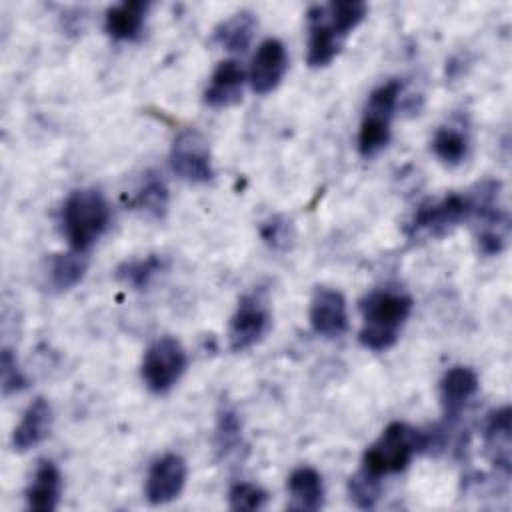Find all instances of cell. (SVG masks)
Returning a JSON list of instances; mask_svg holds the SVG:
<instances>
[{
  "label": "cell",
  "mask_w": 512,
  "mask_h": 512,
  "mask_svg": "<svg viewBox=\"0 0 512 512\" xmlns=\"http://www.w3.org/2000/svg\"><path fill=\"white\" fill-rule=\"evenodd\" d=\"M440 434L442 432L418 430L406 422H392L384 428L378 440L366 448L360 470L378 480L402 472L414 454L440 444Z\"/></svg>",
  "instance_id": "6da1fadb"
},
{
  "label": "cell",
  "mask_w": 512,
  "mask_h": 512,
  "mask_svg": "<svg viewBox=\"0 0 512 512\" xmlns=\"http://www.w3.org/2000/svg\"><path fill=\"white\" fill-rule=\"evenodd\" d=\"M412 312V298L402 290L380 288L360 300L362 328L358 340L364 348L382 352L396 344Z\"/></svg>",
  "instance_id": "7a4b0ae2"
},
{
  "label": "cell",
  "mask_w": 512,
  "mask_h": 512,
  "mask_svg": "<svg viewBox=\"0 0 512 512\" xmlns=\"http://www.w3.org/2000/svg\"><path fill=\"white\" fill-rule=\"evenodd\" d=\"M110 206L98 188H78L62 206V232L70 250L86 252L108 228Z\"/></svg>",
  "instance_id": "3957f363"
},
{
  "label": "cell",
  "mask_w": 512,
  "mask_h": 512,
  "mask_svg": "<svg viewBox=\"0 0 512 512\" xmlns=\"http://www.w3.org/2000/svg\"><path fill=\"white\" fill-rule=\"evenodd\" d=\"M494 188V182H484L474 194H448L438 200H426L414 212L410 222L412 232H432L442 234L448 228L460 224L462 220L476 216L482 202Z\"/></svg>",
  "instance_id": "277c9868"
},
{
  "label": "cell",
  "mask_w": 512,
  "mask_h": 512,
  "mask_svg": "<svg viewBox=\"0 0 512 512\" xmlns=\"http://www.w3.org/2000/svg\"><path fill=\"white\" fill-rule=\"evenodd\" d=\"M400 92L402 82L398 78H392L370 92L358 130V152L364 158L376 156L390 142V124Z\"/></svg>",
  "instance_id": "5b68a950"
},
{
  "label": "cell",
  "mask_w": 512,
  "mask_h": 512,
  "mask_svg": "<svg viewBox=\"0 0 512 512\" xmlns=\"http://www.w3.org/2000/svg\"><path fill=\"white\" fill-rule=\"evenodd\" d=\"M186 366L184 346L172 336H160L146 348L140 374L150 392L164 394L180 380Z\"/></svg>",
  "instance_id": "8992f818"
},
{
  "label": "cell",
  "mask_w": 512,
  "mask_h": 512,
  "mask_svg": "<svg viewBox=\"0 0 512 512\" xmlns=\"http://www.w3.org/2000/svg\"><path fill=\"white\" fill-rule=\"evenodd\" d=\"M272 324L268 298L262 290L244 294L230 318L228 344L234 352H242L264 338Z\"/></svg>",
  "instance_id": "52a82bcc"
},
{
  "label": "cell",
  "mask_w": 512,
  "mask_h": 512,
  "mask_svg": "<svg viewBox=\"0 0 512 512\" xmlns=\"http://www.w3.org/2000/svg\"><path fill=\"white\" fill-rule=\"evenodd\" d=\"M170 168L186 182H210L214 178V168L208 140L194 128L178 132L170 148Z\"/></svg>",
  "instance_id": "ba28073f"
},
{
  "label": "cell",
  "mask_w": 512,
  "mask_h": 512,
  "mask_svg": "<svg viewBox=\"0 0 512 512\" xmlns=\"http://www.w3.org/2000/svg\"><path fill=\"white\" fill-rule=\"evenodd\" d=\"M306 18H308V32H310L306 62L312 68L326 66L340 52L348 34L336 24L326 4L310 6Z\"/></svg>",
  "instance_id": "9c48e42d"
},
{
  "label": "cell",
  "mask_w": 512,
  "mask_h": 512,
  "mask_svg": "<svg viewBox=\"0 0 512 512\" xmlns=\"http://www.w3.org/2000/svg\"><path fill=\"white\" fill-rule=\"evenodd\" d=\"M186 462L178 454H164L152 462L146 476V500L150 504H166L180 496L186 484Z\"/></svg>",
  "instance_id": "30bf717a"
},
{
  "label": "cell",
  "mask_w": 512,
  "mask_h": 512,
  "mask_svg": "<svg viewBox=\"0 0 512 512\" xmlns=\"http://www.w3.org/2000/svg\"><path fill=\"white\" fill-rule=\"evenodd\" d=\"M288 68L286 48L278 38H266L256 48L250 64L248 82L256 94H268L278 88Z\"/></svg>",
  "instance_id": "8fae6325"
},
{
  "label": "cell",
  "mask_w": 512,
  "mask_h": 512,
  "mask_svg": "<svg viewBox=\"0 0 512 512\" xmlns=\"http://www.w3.org/2000/svg\"><path fill=\"white\" fill-rule=\"evenodd\" d=\"M312 330L324 338H338L348 330V310L342 292L332 288H318L308 312Z\"/></svg>",
  "instance_id": "7c38bea8"
},
{
  "label": "cell",
  "mask_w": 512,
  "mask_h": 512,
  "mask_svg": "<svg viewBox=\"0 0 512 512\" xmlns=\"http://www.w3.org/2000/svg\"><path fill=\"white\" fill-rule=\"evenodd\" d=\"M478 386V374L468 366H452L444 372L440 380V402L448 424L460 418L468 400L478 392Z\"/></svg>",
  "instance_id": "4fadbf2b"
},
{
  "label": "cell",
  "mask_w": 512,
  "mask_h": 512,
  "mask_svg": "<svg viewBox=\"0 0 512 512\" xmlns=\"http://www.w3.org/2000/svg\"><path fill=\"white\" fill-rule=\"evenodd\" d=\"M246 74L238 60H222L204 90V102L212 108H226L236 104L242 98V86H244Z\"/></svg>",
  "instance_id": "5bb4252c"
},
{
  "label": "cell",
  "mask_w": 512,
  "mask_h": 512,
  "mask_svg": "<svg viewBox=\"0 0 512 512\" xmlns=\"http://www.w3.org/2000/svg\"><path fill=\"white\" fill-rule=\"evenodd\" d=\"M52 406L46 398L38 396L24 410L18 426L12 432V448L18 452H26L38 446L52 430Z\"/></svg>",
  "instance_id": "9a60e30c"
},
{
  "label": "cell",
  "mask_w": 512,
  "mask_h": 512,
  "mask_svg": "<svg viewBox=\"0 0 512 512\" xmlns=\"http://www.w3.org/2000/svg\"><path fill=\"white\" fill-rule=\"evenodd\" d=\"M62 494V476L52 460H40L30 486L26 488V506L36 512H52Z\"/></svg>",
  "instance_id": "2e32d148"
},
{
  "label": "cell",
  "mask_w": 512,
  "mask_h": 512,
  "mask_svg": "<svg viewBox=\"0 0 512 512\" xmlns=\"http://www.w3.org/2000/svg\"><path fill=\"white\" fill-rule=\"evenodd\" d=\"M510 416H512L510 406L492 410L484 422V432H482L484 446L490 460L504 474H510V432H512Z\"/></svg>",
  "instance_id": "e0dca14e"
},
{
  "label": "cell",
  "mask_w": 512,
  "mask_h": 512,
  "mask_svg": "<svg viewBox=\"0 0 512 512\" xmlns=\"http://www.w3.org/2000/svg\"><path fill=\"white\" fill-rule=\"evenodd\" d=\"M288 508L314 512L324 506V484L320 474L310 466L296 468L288 478Z\"/></svg>",
  "instance_id": "ac0fdd59"
},
{
  "label": "cell",
  "mask_w": 512,
  "mask_h": 512,
  "mask_svg": "<svg viewBox=\"0 0 512 512\" xmlns=\"http://www.w3.org/2000/svg\"><path fill=\"white\" fill-rule=\"evenodd\" d=\"M150 4L142 0H124L106 10L104 28L116 40H132L140 34Z\"/></svg>",
  "instance_id": "d6986e66"
},
{
  "label": "cell",
  "mask_w": 512,
  "mask_h": 512,
  "mask_svg": "<svg viewBox=\"0 0 512 512\" xmlns=\"http://www.w3.org/2000/svg\"><path fill=\"white\" fill-rule=\"evenodd\" d=\"M254 30H256L254 14L242 10L230 16L228 20H224L214 30V40L230 52H244L250 46Z\"/></svg>",
  "instance_id": "ffe728a7"
},
{
  "label": "cell",
  "mask_w": 512,
  "mask_h": 512,
  "mask_svg": "<svg viewBox=\"0 0 512 512\" xmlns=\"http://www.w3.org/2000/svg\"><path fill=\"white\" fill-rule=\"evenodd\" d=\"M86 268H88V258L84 256V252L70 250V252L54 254L48 268L50 284L56 290H70L82 280Z\"/></svg>",
  "instance_id": "44dd1931"
},
{
  "label": "cell",
  "mask_w": 512,
  "mask_h": 512,
  "mask_svg": "<svg viewBox=\"0 0 512 512\" xmlns=\"http://www.w3.org/2000/svg\"><path fill=\"white\" fill-rule=\"evenodd\" d=\"M430 146L438 160L448 166H456L468 154V136L454 126H442L434 132Z\"/></svg>",
  "instance_id": "7402d4cb"
},
{
  "label": "cell",
  "mask_w": 512,
  "mask_h": 512,
  "mask_svg": "<svg viewBox=\"0 0 512 512\" xmlns=\"http://www.w3.org/2000/svg\"><path fill=\"white\" fill-rule=\"evenodd\" d=\"M132 204L150 216H164L168 208V188L156 174H146L140 188L134 194Z\"/></svg>",
  "instance_id": "603a6c76"
},
{
  "label": "cell",
  "mask_w": 512,
  "mask_h": 512,
  "mask_svg": "<svg viewBox=\"0 0 512 512\" xmlns=\"http://www.w3.org/2000/svg\"><path fill=\"white\" fill-rule=\"evenodd\" d=\"M164 268V258L158 254H150L146 258L126 260L116 268V278L130 284L136 290H142L150 284V280Z\"/></svg>",
  "instance_id": "cb8c5ba5"
},
{
  "label": "cell",
  "mask_w": 512,
  "mask_h": 512,
  "mask_svg": "<svg viewBox=\"0 0 512 512\" xmlns=\"http://www.w3.org/2000/svg\"><path fill=\"white\" fill-rule=\"evenodd\" d=\"M268 494L258 484L236 482L228 490V506L232 510H260L264 508Z\"/></svg>",
  "instance_id": "d4e9b609"
},
{
  "label": "cell",
  "mask_w": 512,
  "mask_h": 512,
  "mask_svg": "<svg viewBox=\"0 0 512 512\" xmlns=\"http://www.w3.org/2000/svg\"><path fill=\"white\" fill-rule=\"evenodd\" d=\"M348 492L358 508H372L380 498L382 480L372 478V476L364 474L362 470H358L354 476H350Z\"/></svg>",
  "instance_id": "484cf974"
},
{
  "label": "cell",
  "mask_w": 512,
  "mask_h": 512,
  "mask_svg": "<svg viewBox=\"0 0 512 512\" xmlns=\"http://www.w3.org/2000/svg\"><path fill=\"white\" fill-rule=\"evenodd\" d=\"M260 234L262 240L274 250H286L294 238L292 224L284 216H272L268 222L260 226Z\"/></svg>",
  "instance_id": "4316f807"
},
{
  "label": "cell",
  "mask_w": 512,
  "mask_h": 512,
  "mask_svg": "<svg viewBox=\"0 0 512 512\" xmlns=\"http://www.w3.org/2000/svg\"><path fill=\"white\" fill-rule=\"evenodd\" d=\"M240 440V422L234 410L224 408V412L218 416L216 424V446L222 454L230 452L232 446H236Z\"/></svg>",
  "instance_id": "83f0119b"
},
{
  "label": "cell",
  "mask_w": 512,
  "mask_h": 512,
  "mask_svg": "<svg viewBox=\"0 0 512 512\" xmlns=\"http://www.w3.org/2000/svg\"><path fill=\"white\" fill-rule=\"evenodd\" d=\"M0 374H2V392L4 394L18 392V390L26 388V384H28L26 376L18 368L14 354L8 348L2 352V358H0Z\"/></svg>",
  "instance_id": "f1b7e54d"
}]
</instances>
